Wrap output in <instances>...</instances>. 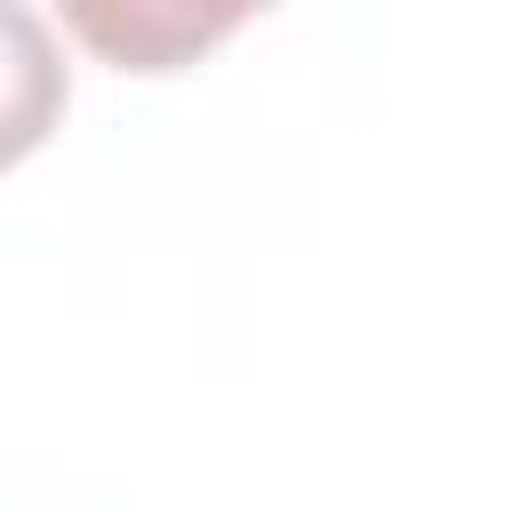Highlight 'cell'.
I'll use <instances>...</instances> for the list:
<instances>
[{
  "mask_svg": "<svg viewBox=\"0 0 512 512\" xmlns=\"http://www.w3.org/2000/svg\"><path fill=\"white\" fill-rule=\"evenodd\" d=\"M232 24H240V8H72V32L136 72H168Z\"/></svg>",
  "mask_w": 512,
  "mask_h": 512,
  "instance_id": "obj_1",
  "label": "cell"
}]
</instances>
